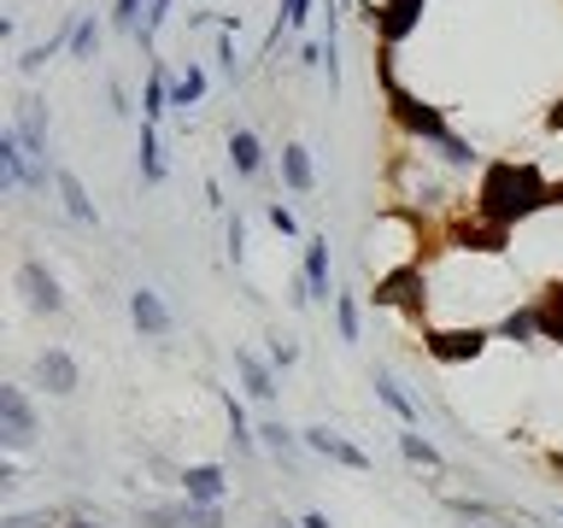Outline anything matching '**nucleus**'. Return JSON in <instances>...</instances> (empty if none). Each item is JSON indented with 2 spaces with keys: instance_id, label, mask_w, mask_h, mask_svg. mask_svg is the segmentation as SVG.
Instances as JSON below:
<instances>
[{
  "instance_id": "nucleus-1",
  "label": "nucleus",
  "mask_w": 563,
  "mask_h": 528,
  "mask_svg": "<svg viewBox=\"0 0 563 528\" xmlns=\"http://www.w3.org/2000/svg\"><path fill=\"white\" fill-rule=\"evenodd\" d=\"M545 206H563V188L545 183L534 158H493L482 170V183H475V218L505 229V235H510V223L534 218Z\"/></svg>"
},
{
  "instance_id": "nucleus-2",
  "label": "nucleus",
  "mask_w": 563,
  "mask_h": 528,
  "mask_svg": "<svg viewBox=\"0 0 563 528\" xmlns=\"http://www.w3.org/2000/svg\"><path fill=\"white\" fill-rule=\"evenodd\" d=\"M382 88H387V106H394V118H399V130L411 135V141H429V147H440L452 130H446V118H440V106L429 100H417V95H405L399 77H394V53L382 47Z\"/></svg>"
},
{
  "instance_id": "nucleus-3",
  "label": "nucleus",
  "mask_w": 563,
  "mask_h": 528,
  "mask_svg": "<svg viewBox=\"0 0 563 528\" xmlns=\"http://www.w3.org/2000/svg\"><path fill=\"white\" fill-rule=\"evenodd\" d=\"M35 435H42L35 399H30L18 382H0V447H7V458L30 452V447H35Z\"/></svg>"
},
{
  "instance_id": "nucleus-4",
  "label": "nucleus",
  "mask_w": 563,
  "mask_h": 528,
  "mask_svg": "<svg viewBox=\"0 0 563 528\" xmlns=\"http://www.w3.org/2000/svg\"><path fill=\"white\" fill-rule=\"evenodd\" d=\"M493 341V329L482 323H470V329H429L422 334V352H429L434 364H470V359H482Z\"/></svg>"
},
{
  "instance_id": "nucleus-5",
  "label": "nucleus",
  "mask_w": 563,
  "mask_h": 528,
  "mask_svg": "<svg viewBox=\"0 0 563 528\" xmlns=\"http://www.w3.org/2000/svg\"><path fill=\"white\" fill-rule=\"evenodd\" d=\"M18 294H24V306L42 311V317H59V311H65V288H59V276H53L42 258H24V264H18Z\"/></svg>"
},
{
  "instance_id": "nucleus-6",
  "label": "nucleus",
  "mask_w": 563,
  "mask_h": 528,
  "mask_svg": "<svg viewBox=\"0 0 563 528\" xmlns=\"http://www.w3.org/2000/svg\"><path fill=\"white\" fill-rule=\"evenodd\" d=\"M35 382H42L53 399H70V394L82 387L77 352H70V346H42V352H35Z\"/></svg>"
},
{
  "instance_id": "nucleus-7",
  "label": "nucleus",
  "mask_w": 563,
  "mask_h": 528,
  "mask_svg": "<svg viewBox=\"0 0 563 528\" xmlns=\"http://www.w3.org/2000/svg\"><path fill=\"white\" fill-rule=\"evenodd\" d=\"M299 440H306V447H311L317 458H334V464H346V470H358V475H369V470H376V458H369L364 447H352L346 435L323 429V422H317V429H299Z\"/></svg>"
},
{
  "instance_id": "nucleus-8",
  "label": "nucleus",
  "mask_w": 563,
  "mask_h": 528,
  "mask_svg": "<svg viewBox=\"0 0 563 528\" xmlns=\"http://www.w3.org/2000/svg\"><path fill=\"white\" fill-rule=\"evenodd\" d=\"M422 7H429V0H382V7L369 12V24H376V35H382V47H387V53H394L405 35L417 30Z\"/></svg>"
},
{
  "instance_id": "nucleus-9",
  "label": "nucleus",
  "mask_w": 563,
  "mask_h": 528,
  "mask_svg": "<svg viewBox=\"0 0 563 528\" xmlns=\"http://www.w3.org/2000/svg\"><path fill=\"white\" fill-rule=\"evenodd\" d=\"M130 323L147 334V341H165V334L176 329V317H170V306H165V294H158V288H135L130 294Z\"/></svg>"
},
{
  "instance_id": "nucleus-10",
  "label": "nucleus",
  "mask_w": 563,
  "mask_h": 528,
  "mask_svg": "<svg viewBox=\"0 0 563 528\" xmlns=\"http://www.w3.org/2000/svg\"><path fill=\"white\" fill-rule=\"evenodd\" d=\"M12 130H18V141H24V153L35 158V165H47V106L42 100H18Z\"/></svg>"
},
{
  "instance_id": "nucleus-11",
  "label": "nucleus",
  "mask_w": 563,
  "mask_h": 528,
  "mask_svg": "<svg viewBox=\"0 0 563 528\" xmlns=\"http://www.w3.org/2000/svg\"><path fill=\"white\" fill-rule=\"evenodd\" d=\"M223 493H229L223 464H188L183 470V499L188 505H223Z\"/></svg>"
},
{
  "instance_id": "nucleus-12",
  "label": "nucleus",
  "mask_w": 563,
  "mask_h": 528,
  "mask_svg": "<svg viewBox=\"0 0 563 528\" xmlns=\"http://www.w3.org/2000/svg\"><path fill=\"white\" fill-rule=\"evenodd\" d=\"M235 370H241V387H246V394H253L258 405H271V399H276V364H264L258 352L235 346Z\"/></svg>"
},
{
  "instance_id": "nucleus-13",
  "label": "nucleus",
  "mask_w": 563,
  "mask_h": 528,
  "mask_svg": "<svg viewBox=\"0 0 563 528\" xmlns=\"http://www.w3.org/2000/svg\"><path fill=\"white\" fill-rule=\"evenodd\" d=\"M376 306H405V311H422V271H394L376 282Z\"/></svg>"
},
{
  "instance_id": "nucleus-14",
  "label": "nucleus",
  "mask_w": 563,
  "mask_h": 528,
  "mask_svg": "<svg viewBox=\"0 0 563 528\" xmlns=\"http://www.w3.org/2000/svg\"><path fill=\"white\" fill-rule=\"evenodd\" d=\"M53 188H59V200H65V211H70V223H88V229L100 223V211H95V200H88V188H82V176H77V170H53Z\"/></svg>"
},
{
  "instance_id": "nucleus-15",
  "label": "nucleus",
  "mask_w": 563,
  "mask_h": 528,
  "mask_svg": "<svg viewBox=\"0 0 563 528\" xmlns=\"http://www.w3.org/2000/svg\"><path fill=\"white\" fill-rule=\"evenodd\" d=\"M306 294L311 299H334V288H329V235L306 241Z\"/></svg>"
},
{
  "instance_id": "nucleus-16",
  "label": "nucleus",
  "mask_w": 563,
  "mask_h": 528,
  "mask_svg": "<svg viewBox=\"0 0 563 528\" xmlns=\"http://www.w3.org/2000/svg\"><path fill=\"white\" fill-rule=\"evenodd\" d=\"M282 183H288L294 194H311V188H317L311 147H299V141H288V147H282Z\"/></svg>"
},
{
  "instance_id": "nucleus-17",
  "label": "nucleus",
  "mask_w": 563,
  "mask_h": 528,
  "mask_svg": "<svg viewBox=\"0 0 563 528\" xmlns=\"http://www.w3.org/2000/svg\"><path fill=\"white\" fill-rule=\"evenodd\" d=\"M170 82H176V77H170L165 65H153V70H147V95H141V123H158V118L170 112Z\"/></svg>"
},
{
  "instance_id": "nucleus-18",
  "label": "nucleus",
  "mask_w": 563,
  "mask_h": 528,
  "mask_svg": "<svg viewBox=\"0 0 563 528\" xmlns=\"http://www.w3.org/2000/svg\"><path fill=\"white\" fill-rule=\"evenodd\" d=\"M376 399H382L387 411H394V417L405 422V429H417V417H422V411H417V399L405 394V387H399L394 376H387V370H376Z\"/></svg>"
},
{
  "instance_id": "nucleus-19",
  "label": "nucleus",
  "mask_w": 563,
  "mask_h": 528,
  "mask_svg": "<svg viewBox=\"0 0 563 528\" xmlns=\"http://www.w3.org/2000/svg\"><path fill=\"white\" fill-rule=\"evenodd\" d=\"M135 165H141V183H147V188H158V183H165V153H158V123H141Z\"/></svg>"
},
{
  "instance_id": "nucleus-20",
  "label": "nucleus",
  "mask_w": 563,
  "mask_h": 528,
  "mask_svg": "<svg viewBox=\"0 0 563 528\" xmlns=\"http://www.w3.org/2000/svg\"><path fill=\"white\" fill-rule=\"evenodd\" d=\"M229 165H235V176H258L264 170V147L253 130H229Z\"/></svg>"
},
{
  "instance_id": "nucleus-21",
  "label": "nucleus",
  "mask_w": 563,
  "mask_h": 528,
  "mask_svg": "<svg viewBox=\"0 0 563 528\" xmlns=\"http://www.w3.org/2000/svg\"><path fill=\"white\" fill-rule=\"evenodd\" d=\"M206 100V70L200 65H183L170 82V112H194V106Z\"/></svg>"
},
{
  "instance_id": "nucleus-22",
  "label": "nucleus",
  "mask_w": 563,
  "mask_h": 528,
  "mask_svg": "<svg viewBox=\"0 0 563 528\" xmlns=\"http://www.w3.org/2000/svg\"><path fill=\"white\" fill-rule=\"evenodd\" d=\"M534 311H540V334L552 346H563V282H552V288L534 299Z\"/></svg>"
},
{
  "instance_id": "nucleus-23",
  "label": "nucleus",
  "mask_w": 563,
  "mask_h": 528,
  "mask_svg": "<svg viewBox=\"0 0 563 528\" xmlns=\"http://www.w3.org/2000/svg\"><path fill=\"white\" fill-rule=\"evenodd\" d=\"M499 334H505V341H517V346H528V341H545V334H540V311H534V306H517V311H505Z\"/></svg>"
},
{
  "instance_id": "nucleus-24",
  "label": "nucleus",
  "mask_w": 563,
  "mask_h": 528,
  "mask_svg": "<svg viewBox=\"0 0 563 528\" xmlns=\"http://www.w3.org/2000/svg\"><path fill=\"white\" fill-rule=\"evenodd\" d=\"M258 447H264V452H276V458H294L299 447H306V440H299L288 422H276V417H271V422L258 429Z\"/></svg>"
},
{
  "instance_id": "nucleus-25",
  "label": "nucleus",
  "mask_w": 563,
  "mask_h": 528,
  "mask_svg": "<svg viewBox=\"0 0 563 528\" xmlns=\"http://www.w3.org/2000/svg\"><path fill=\"white\" fill-rule=\"evenodd\" d=\"M223 411H229V440H235V452H258V435L246 429V411L235 394H223Z\"/></svg>"
},
{
  "instance_id": "nucleus-26",
  "label": "nucleus",
  "mask_w": 563,
  "mask_h": 528,
  "mask_svg": "<svg viewBox=\"0 0 563 528\" xmlns=\"http://www.w3.org/2000/svg\"><path fill=\"white\" fill-rule=\"evenodd\" d=\"M399 452L411 458V464H422V470H440V464H446V458H440V452H434L417 429H399Z\"/></svg>"
},
{
  "instance_id": "nucleus-27",
  "label": "nucleus",
  "mask_w": 563,
  "mask_h": 528,
  "mask_svg": "<svg viewBox=\"0 0 563 528\" xmlns=\"http://www.w3.org/2000/svg\"><path fill=\"white\" fill-rule=\"evenodd\" d=\"M440 158H446L452 170H475V165H482V153H475L464 135H446V141H440Z\"/></svg>"
},
{
  "instance_id": "nucleus-28",
  "label": "nucleus",
  "mask_w": 563,
  "mask_h": 528,
  "mask_svg": "<svg viewBox=\"0 0 563 528\" xmlns=\"http://www.w3.org/2000/svg\"><path fill=\"white\" fill-rule=\"evenodd\" d=\"M147 7H153V0H112V30L135 35V30H141V18H147Z\"/></svg>"
},
{
  "instance_id": "nucleus-29",
  "label": "nucleus",
  "mask_w": 563,
  "mask_h": 528,
  "mask_svg": "<svg viewBox=\"0 0 563 528\" xmlns=\"http://www.w3.org/2000/svg\"><path fill=\"white\" fill-rule=\"evenodd\" d=\"M70 53H77V59H95V53H100V24H95V18H77V30H70Z\"/></svg>"
},
{
  "instance_id": "nucleus-30",
  "label": "nucleus",
  "mask_w": 563,
  "mask_h": 528,
  "mask_svg": "<svg viewBox=\"0 0 563 528\" xmlns=\"http://www.w3.org/2000/svg\"><path fill=\"white\" fill-rule=\"evenodd\" d=\"M183 517H188V499L183 505H147L141 510V528H183Z\"/></svg>"
},
{
  "instance_id": "nucleus-31",
  "label": "nucleus",
  "mask_w": 563,
  "mask_h": 528,
  "mask_svg": "<svg viewBox=\"0 0 563 528\" xmlns=\"http://www.w3.org/2000/svg\"><path fill=\"white\" fill-rule=\"evenodd\" d=\"M334 323H341V341H358V299L352 294H334Z\"/></svg>"
},
{
  "instance_id": "nucleus-32",
  "label": "nucleus",
  "mask_w": 563,
  "mask_h": 528,
  "mask_svg": "<svg viewBox=\"0 0 563 528\" xmlns=\"http://www.w3.org/2000/svg\"><path fill=\"white\" fill-rule=\"evenodd\" d=\"M306 12H311V0H282V12H276V30H271V42L282 35V24H288V30H299V24H306Z\"/></svg>"
},
{
  "instance_id": "nucleus-33",
  "label": "nucleus",
  "mask_w": 563,
  "mask_h": 528,
  "mask_svg": "<svg viewBox=\"0 0 563 528\" xmlns=\"http://www.w3.org/2000/svg\"><path fill=\"white\" fill-rule=\"evenodd\" d=\"M264 223H271L276 235H299V218H294V211L282 206V200H271V206H264Z\"/></svg>"
},
{
  "instance_id": "nucleus-34",
  "label": "nucleus",
  "mask_w": 563,
  "mask_h": 528,
  "mask_svg": "<svg viewBox=\"0 0 563 528\" xmlns=\"http://www.w3.org/2000/svg\"><path fill=\"white\" fill-rule=\"evenodd\" d=\"M183 528H223V505H188Z\"/></svg>"
},
{
  "instance_id": "nucleus-35",
  "label": "nucleus",
  "mask_w": 563,
  "mask_h": 528,
  "mask_svg": "<svg viewBox=\"0 0 563 528\" xmlns=\"http://www.w3.org/2000/svg\"><path fill=\"white\" fill-rule=\"evenodd\" d=\"M452 510L464 522H482V517H493V505H482V499H452Z\"/></svg>"
},
{
  "instance_id": "nucleus-36",
  "label": "nucleus",
  "mask_w": 563,
  "mask_h": 528,
  "mask_svg": "<svg viewBox=\"0 0 563 528\" xmlns=\"http://www.w3.org/2000/svg\"><path fill=\"white\" fill-rule=\"evenodd\" d=\"M294 359H299V346H294V341H282V334H276V341H271V364H276V370H288Z\"/></svg>"
},
{
  "instance_id": "nucleus-37",
  "label": "nucleus",
  "mask_w": 563,
  "mask_h": 528,
  "mask_svg": "<svg viewBox=\"0 0 563 528\" xmlns=\"http://www.w3.org/2000/svg\"><path fill=\"white\" fill-rule=\"evenodd\" d=\"M229 253H235V264L246 258V223L241 218H229Z\"/></svg>"
},
{
  "instance_id": "nucleus-38",
  "label": "nucleus",
  "mask_w": 563,
  "mask_h": 528,
  "mask_svg": "<svg viewBox=\"0 0 563 528\" xmlns=\"http://www.w3.org/2000/svg\"><path fill=\"white\" fill-rule=\"evenodd\" d=\"M299 528H334V522L323 517V510H306V517H299Z\"/></svg>"
},
{
  "instance_id": "nucleus-39",
  "label": "nucleus",
  "mask_w": 563,
  "mask_h": 528,
  "mask_svg": "<svg viewBox=\"0 0 563 528\" xmlns=\"http://www.w3.org/2000/svg\"><path fill=\"white\" fill-rule=\"evenodd\" d=\"M545 130H552V135H558V130H563V100H558V106H552V112H545Z\"/></svg>"
},
{
  "instance_id": "nucleus-40",
  "label": "nucleus",
  "mask_w": 563,
  "mask_h": 528,
  "mask_svg": "<svg viewBox=\"0 0 563 528\" xmlns=\"http://www.w3.org/2000/svg\"><path fill=\"white\" fill-rule=\"evenodd\" d=\"M59 528H106V522H95V517H70V522H59Z\"/></svg>"
},
{
  "instance_id": "nucleus-41",
  "label": "nucleus",
  "mask_w": 563,
  "mask_h": 528,
  "mask_svg": "<svg viewBox=\"0 0 563 528\" xmlns=\"http://www.w3.org/2000/svg\"><path fill=\"white\" fill-rule=\"evenodd\" d=\"M552 470H558V475H563V452H552Z\"/></svg>"
},
{
  "instance_id": "nucleus-42",
  "label": "nucleus",
  "mask_w": 563,
  "mask_h": 528,
  "mask_svg": "<svg viewBox=\"0 0 563 528\" xmlns=\"http://www.w3.org/2000/svg\"><path fill=\"white\" fill-rule=\"evenodd\" d=\"M470 528H482V522H470Z\"/></svg>"
},
{
  "instance_id": "nucleus-43",
  "label": "nucleus",
  "mask_w": 563,
  "mask_h": 528,
  "mask_svg": "<svg viewBox=\"0 0 563 528\" xmlns=\"http://www.w3.org/2000/svg\"><path fill=\"white\" fill-rule=\"evenodd\" d=\"M528 528H540V522H528Z\"/></svg>"
}]
</instances>
